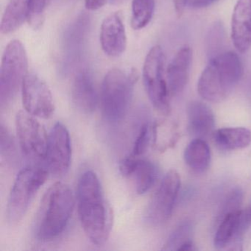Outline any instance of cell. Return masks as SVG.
Returning <instances> with one entry per match:
<instances>
[{"instance_id": "obj_30", "label": "cell", "mask_w": 251, "mask_h": 251, "mask_svg": "<svg viewBox=\"0 0 251 251\" xmlns=\"http://www.w3.org/2000/svg\"><path fill=\"white\" fill-rule=\"evenodd\" d=\"M106 2L107 0H85V5L88 10L95 11L102 8Z\"/></svg>"}, {"instance_id": "obj_8", "label": "cell", "mask_w": 251, "mask_h": 251, "mask_svg": "<svg viewBox=\"0 0 251 251\" xmlns=\"http://www.w3.org/2000/svg\"><path fill=\"white\" fill-rule=\"evenodd\" d=\"M180 186V177L176 170H170L164 176L158 189L154 194L145 218L154 226L165 223L173 214Z\"/></svg>"}, {"instance_id": "obj_7", "label": "cell", "mask_w": 251, "mask_h": 251, "mask_svg": "<svg viewBox=\"0 0 251 251\" xmlns=\"http://www.w3.org/2000/svg\"><path fill=\"white\" fill-rule=\"evenodd\" d=\"M164 52L160 46L151 48L143 67V80L147 93L153 106L164 114L170 112V96L164 70Z\"/></svg>"}, {"instance_id": "obj_6", "label": "cell", "mask_w": 251, "mask_h": 251, "mask_svg": "<svg viewBox=\"0 0 251 251\" xmlns=\"http://www.w3.org/2000/svg\"><path fill=\"white\" fill-rule=\"evenodd\" d=\"M48 177V170L28 167L19 173L13 185L6 208L7 220L16 224L23 220L30 202Z\"/></svg>"}, {"instance_id": "obj_4", "label": "cell", "mask_w": 251, "mask_h": 251, "mask_svg": "<svg viewBox=\"0 0 251 251\" xmlns=\"http://www.w3.org/2000/svg\"><path fill=\"white\" fill-rule=\"evenodd\" d=\"M137 80L135 72L126 73L114 68L105 75L101 90V106L104 118L118 123L127 115Z\"/></svg>"}, {"instance_id": "obj_16", "label": "cell", "mask_w": 251, "mask_h": 251, "mask_svg": "<svg viewBox=\"0 0 251 251\" xmlns=\"http://www.w3.org/2000/svg\"><path fill=\"white\" fill-rule=\"evenodd\" d=\"M192 58V50L185 45L169 64L166 75L170 95H178L184 90L189 80Z\"/></svg>"}, {"instance_id": "obj_32", "label": "cell", "mask_w": 251, "mask_h": 251, "mask_svg": "<svg viewBox=\"0 0 251 251\" xmlns=\"http://www.w3.org/2000/svg\"><path fill=\"white\" fill-rule=\"evenodd\" d=\"M250 208H251V205H250Z\"/></svg>"}, {"instance_id": "obj_13", "label": "cell", "mask_w": 251, "mask_h": 251, "mask_svg": "<svg viewBox=\"0 0 251 251\" xmlns=\"http://www.w3.org/2000/svg\"><path fill=\"white\" fill-rule=\"evenodd\" d=\"M120 171L125 177L133 179L136 192L139 195L148 192L158 177V169L153 163L132 155L120 162Z\"/></svg>"}, {"instance_id": "obj_17", "label": "cell", "mask_w": 251, "mask_h": 251, "mask_svg": "<svg viewBox=\"0 0 251 251\" xmlns=\"http://www.w3.org/2000/svg\"><path fill=\"white\" fill-rule=\"evenodd\" d=\"M72 97L77 109L85 114H90L96 109L98 97L92 76L86 70L76 74L72 88Z\"/></svg>"}, {"instance_id": "obj_24", "label": "cell", "mask_w": 251, "mask_h": 251, "mask_svg": "<svg viewBox=\"0 0 251 251\" xmlns=\"http://www.w3.org/2000/svg\"><path fill=\"white\" fill-rule=\"evenodd\" d=\"M192 233V225L190 222L185 221L179 225L170 235L164 245V251H180L182 247L191 242Z\"/></svg>"}, {"instance_id": "obj_29", "label": "cell", "mask_w": 251, "mask_h": 251, "mask_svg": "<svg viewBox=\"0 0 251 251\" xmlns=\"http://www.w3.org/2000/svg\"><path fill=\"white\" fill-rule=\"evenodd\" d=\"M218 0H187V6L194 9L207 8Z\"/></svg>"}, {"instance_id": "obj_18", "label": "cell", "mask_w": 251, "mask_h": 251, "mask_svg": "<svg viewBox=\"0 0 251 251\" xmlns=\"http://www.w3.org/2000/svg\"><path fill=\"white\" fill-rule=\"evenodd\" d=\"M188 130L196 138L206 137L214 132L215 118L211 108L201 101H192L187 109Z\"/></svg>"}, {"instance_id": "obj_11", "label": "cell", "mask_w": 251, "mask_h": 251, "mask_svg": "<svg viewBox=\"0 0 251 251\" xmlns=\"http://www.w3.org/2000/svg\"><path fill=\"white\" fill-rule=\"evenodd\" d=\"M71 157L70 133L62 123H57L48 136L44 159L48 172L57 177L64 176L70 169Z\"/></svg>"}, {"instance_id": "obj_27", "label": "cell", "mask_w": 251, "mask_h": 251, "mask_svg": "<svg viewBox=\"0 0 251 251\" xmlns=\"http://www.w3.org/2000/svg\"><path fill=\"white\" fill-rule=\"evenodd\" d=\"M151 140H152V130L148 123H144L136 136L131 155L136 157L143 155L148 150Z\"/></svg>"}, {"instance_id": "obj_10", "label": "cell", "mask_w": 251, "mask_h": 251, "mask_svg": "<svg viewBox=\"0 0 251 251\" xmlns=\"http://www.w3.org/2000/svg\"><path fill=\"white\" fill-rule=\"evenodd\" d=\"M23 103L25 111L34 117L49 119L55 111L50 89L34 74H27L22 85Z\"/></svg>"}, {"instance_id": "obj_3", "label": "cell", "mask_w": 251, "mask_h": 251, "mask_svg": "<svg viewBox=\"0 0 251 251\" xmlns=\"http://www.w3.org/2000/svg\"><path fill=\"white\" fill-rule=\"evenodd\" d=\"M243 74L239 57L233 52H222L210 58L198 83L200 96L211 102L224 100L236 87Z\"/></svg>"}, {"instance_id": "obj_5", "label": "cell", "mask_w": 251, "mask_h": 251, "mask_svg": "<svg viewBox=\"0 0 251 251\" xmlns=\"http://www.w3.org/2000/svg\"><path fill=\"white\" fill-rule=\"evenodd\" d=\"M28 58L20 41L7 45L0 68V105L3 108L14 100L28 73Z\"/></svg>"}, {"instance_id": "obj_19", "label": "cell", "mask_w": 251, "mask_h": 251, "mask_svg": "<svg viewBox=\"0 0 251 251\" xmlns=\"http://www.w3.org/2000/svg\"><path fill=\"white\" fill-rule=\"evenodd\" d=\"M217 148L223 151H236L248 148L251 144V131L245 127H226L213 132Z\"/></svg>"}, {"instance_id": "obj_2", "label": "cell", "mask_w": 251, "mask_h": 251, "mask_svg": "<svg viewBox=\"0 0 251 251\" xmlns=\"http://www.w3.org/2000/svg\"><path fill=\"white\" fill-rule=\"evenodd\" d=\"M75 207L71 188L65 183H54L42 198L36 217L35 235L40 241H50L64 232Z\"/></svg>"}, {"instance_id": "obj_12", "label": "cell", "mask_w": 251, "mask_h": 251, "mask_svg": "<svg viewBox=\"0 0 251 251\" xmlns=\"http://www.w3.org/2000/svg\"><path fill=\"white\" fill-rule=\"evenodd\" d=\"M214 245L217 249L240 250L242 239L251 225V209L239 210L229 213L218 223Z\"/></svg>"}, {"instance_id": "obj_9", "label": "cell", "mask_w": 251, "mask_h": 251, "mask_svg": "<svg viewBox=\"0 0 251 251\" xmlns=\"http://www.w3.org/2000/svg\"><path fill=\"white\" fill-rule=\"evenodd\" d=\"M16 127L25 155L34 159H45L48 136L43 125L27 111H20L16 117Z\"/></svg>"}, {"instance_id": "obj_14", "label": "cell", "mask_w": 251, "mask_h": 251, "mask_svg": "<svg viewBox=\"0 0 251 251\" xmlns=\"http://www.w3.org/2000/svg\"><path fill=\"white\" fill-rule=\"evenodd\" d=\"M100 43L102 50L111 57L120 56L126 51L127 35L120 14H111L102 22Z\"/></svg>"}, {"instance_id": "obj_31", "label": "cell", "mask_w": 251, "mask_h": 251, "mask_svg": "<svg viewBox=\"0 0 251 251\" xmlns=\"http://www.w3.org/2000/svg\"><path fill=\"white\" fill-rule=\"evenodd\" d=\"M175 9L178 17H180L184 12L185 8L187 6V0H173Z\"/></svg>"}, {"instance_id": "obj_23", "label": "cell", "mask_w": 251, "mask_h": 251, "mask_svg": "<svg viewBox=\"0 0 251 251\" xmlns=\"http://www.w3.org/2000/svg\"><path fill=\"white\" fill-rule=\"evenodd\" d=\"M155 10V0H133L130 24L134 30L146 27L152 20Z\"/></svg>"}, {"instance_id": "obj_28", "label": "cell", "mask_w": 251, "mask_h": 251, "mask_svg": "<svg viewBox=\"0 0 251 251\" xmlns=\"http://www.w3.org/2000/svg\"><path fill=\"white\" fill-rule=\"evenodd\" d=\"M0 151L2 157L7 160L15 158L16 148L13 136L3 124L0 126Z\"/></svg>"}, {"instance_id": "obj_20", "label": "cell", "mask_w": 251, "mask_h": 251, "mask_svg": "<svg viewBox=\"0 0 251 251\" xmlns=\"http://www.w3.org/2000/svg\"><path fill=\"white\" fill-rule=\"evenodd\" d=\"M30 0H11L2 16L0 30L2 34H9L27 22Z\"/></svg>"}, {"instance_id": "obj_22", "label": "cell", "mask_w": 251, "mask_h": 251, "mask_svg": "<svg viewBox=\"0 0 251 251\" xmlns=\"http://www.w3.org/2000/svg\"><path fill=\"white\" fill-rule=\"evenodd\" d=\"M179 139L177 125L168 120H160L152 127V147L158 152H163L173 148Z\"/></svg>"}, {"instance_id": "obj_26", "label": "cell", "mask_w": 251, "mask_h": 251, "mask_svg": "<svg viewBox=\"0 0 251 251\" xmlns=\"http://www.w3.org/2000/svg\"><path fill=\"white\" fill-rule=\"evenodd\" d=\"M49 0H30V11L27 23L33 28L42 25Z\"/></svg>"}, {"instance_id": "obj_15", "label": "cell", "mask_w": 251, "mask_h": 251, "mask_svg": "<svg viewBox=\"0 0 251 251\" xmlns=\"http://www.w3.org/2000/svg\"><path fill=\"white\" fill-rule=\"evenodd\" d=\"M231 39L239 52L251 48V0H237L232 15Z\"/></svg>"}, {"instance_id": "obj_25", "label": "cell", "mask_w": 251, "mask_h": 251, "mask_svg": "<svg viewBox=\"0 0 251 251\" xmlns=\"http://www.w3.org/2000/svg\"><path fill=\"white\" fill-rule=\"evenodd\" d=\"M242 201H243V192L239 188H236L230 192L225 200L219 211L217 217V223H218L225 216L229 213L234 212L241 209Z\"/></svg>"}, {"instance_id": "obj_1", "label": "cell", "mask_w": 251, "mask_h": 251, "mask_svg": "<svg viewBox=\"0 0 251 251\" xmlns=\"http://www.w3.org/2000/svg\"><path fill=\"white\" fill-rule=\"evenodd\" d=\"M77 203L85 234L94 245L102 246L111 233L112 214L99 178L93 171L85 172L80 176Z\"/></svg>"}, {"instance_id": "obj_21", "label": "cell", "mask_w": 251, "mask_h": 251, "mask_svg": "<svg viewBox=\"0 0 251 251\" xmlns=\"http://www.w3.org/2000/svg\"><path fill=\"white\" fill-rule=\"evenodd\" d=\"M185 163L196 173H205L211 163V151L208 144L202 139L196 138L184 151Z\"/></svg>"}]
</instances>
